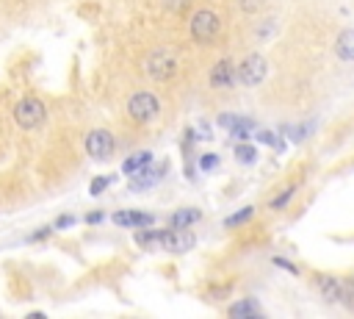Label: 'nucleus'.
<instances>
[{
	"mask_svg": "<svg viewBox=\"0 0 354 319\" xmlns=\"http://www.w3.org/2000/svg\"><path fill=\"white\" fill-rule=\"evenodd\" d=\"M219 31H222V20L214 9H199L191 17V36L199 45H214L219 39Z\"/></svg>",
	"mask_w": 354,
	"mask_h": 319,
	"instance_id": "1",
	"label": "nucleus"
},
{
	"mask_svg": "<svg viewBox=\"0 0 354 319\" xmlns=\"http://www.w3.org/2000/svg\"><path fill=\"white\" fill-rule=\"evenodd\" d=\"M144 70L150 78L155 81H166V78H175L177 75V58L172 50H153L144 61Z\"/></svg>",
	"mask_w": 354,
	"mask_h": 319,
	"instance_id": "2",
	"label": "nucleus"
},
{
	"mask_svg": "<svg viewBox=\"0 0 354 319\" xmlns=\"http://www.w3.org/2000/svg\"><path fill=\"white\" fill-rule=\"evenodd\" d=\"M47 111H45V103L39 97H23L14 108V119L20 128H25V131H34V128H39L45 122Z\"/></svg>",
	"mask_w": 354,
	"mask_h": 319,
	"instance_id": "3",
	"label": "nucleus"
},
{
	"mask_svg": "<svg viewBox=\"0 0 354 319\" xmlns=\"http://www.w3.org/2000/svg\"><path fill=\"white\" fill-rule=\"evenodd\" d=\"M161 111V103L153 92H136L130 100H127V114L136 119V122H150L155 119Z\"/></svg>",
	"mask_w": 354,
	"mask_h": 319,
	"instance_id": "4",
	"label": "nucleus"
},
{
	"mask_svg": "<svg viewBox=\"0 0 354 319\" xmlns=\"http://www.w3.org/2000/svg\"><path fill=\"white\" fill-rule=\"evenodd\" d=\"M114 150H116V139L108 131H103V128H97V131H92L86 137V153L94 161H108L114 156Z\"/></svg>",
	"mask_w": 354,
	"mask_h": 319,
	"instance_id": "5",
	"label": "nucleus"
},
{
	"mask_svg": "<svg viewBox=\"0 0 354 319\" xmlns=\"http://www.w3.org/2000/svg\"><path fill=\"white\" fill-rule=\"evenodd\" d=\"M266 58L260 56V53H249L244 61H241V67H238V81L244 84V86H257V84H263V78H266Z\"/></svg>",
	"mask_w": 354,
	"mask_h": 319,
	"instance_id": "6",
	"label": "nucleus"
},
{
	"mask_svg": "<svg viewBox=\"0 0 354 319\" xmlns=\"http://www.w3.org/2000/svg\"><path fill=\"white\" fill-rule=\"evenodd\" d=\"M194 247V233L188 228H175V231H161V241L158 250H169V252H188Z\"/></svg>",
	"mask_w": 354,
	"mask_h": 319,
	"instance_id": "7",
	"label": "nucleus"
},
{
	"mask_svg": "<svg viewBox=\"0 0 354 319\" xmlns=\"http://www.w3.org/2000/svg\"><path fill=\"white\" fill-rule=\"evenodd\" d=\"M166 172H169V164H147L144 169H138L136 175H130V189H133V191L153 189Z\"/></svg>",
	"mask_w": 354,
	"mask_h": 319,
	"instance_id": "8",
	"label": "nucleus"
},
{
	"mask_svg": "<svg viewBox=\"0 0 354 319\" xmlns=\"http://www.w3.org/2000/svg\"><path fill=\"white\" fill-rule=\"evenodd\" d=\"M219 125L227 128L233 139H246L249 134L257 131V122L249 119V117H241V114H222L219 117Z\"/></svg>",
	"mask_w": 354,
	"mask_h": 319,
	"instance_id": "9",
	"label": "nucleus"
},
{
	"mask_svg": "<svg viewBox=\"0 0 354 319\" xmlns=\"http://www.w3.org/2000/svg\"><path fill=\"white\" fill-rule=\"evenodd\" d=\"M238 81V67L230 61V58H222L214 64V70H210V84L225 89V86H233Z\"/></svg>",
	"mask_w": 354,
	"mask_h": 319,
	"instance_id": "10",
	"label": "nucleus"
},
{
	"mask_svg": "<svg viewBox=\"0 0 354 319\" xmlns=\"http://www.w3.org/2000/svg\"><path fill=\"white\" fill-rule=\"evenodd\" d=\"M316 289L321 292V297L327 303H340V281L332 275H318L316 278Z\"/></svg>",
	"mask_w": 354,
	"mask_h": 319,
	"instance_id": "11",
	"label": "nucleus"
},
{
	"mask_svg": "<svg viewBox=\"0 0 354 319\" xmlns=\"http://www.w3.org/2000/svg\"><path fill=\"white\" fill-rule=\"evenodd\" d=\"M335 53L343 61H354V28H343L338 42H335Z\"/></svg>",
	"mask_w": 354,
	"mask_h": 319,
	"instance_id": "12",
	"label": "nucleus"
},
{
	"mask_svg": "<svg viewBox=\"0 0 354 319\" xmlns=\"http://www.w3.org/2000/svg\"><path fill=\"white\" fill-rule=\"evenodd\" d=\"M147 164H153V153H150V150H141V153H133V156L125 158L122 172H125V175H136L138 169H144Z\"/></svg>",
	"mask_w": 354,
	"mask_h": 319,
	"instance_id": "13",
	"label": "nucleus"
},
{
	"mask_svg": "<svg viewBox=\"0 0 354 319\" xmlns=\"http://www.w3.org/2000/svg\"><path fill=\"white\" fill-rule=\"evenodd\" d=\"M313 131H316V122L313 119L305 122V125H286V128H282V134H286L291 142H305Z\"/></svg>",
	"mask_w": 354,
	"mask_h": 319,
	"instance_id": "14",
	"label": "nucleus"
},
{
	"mask_svg": "<svg viewBox=\"0 0 354 319\" xmlns=\"http://www.w3.org/2000/svg\"><path fill=\"white\" fill-rule=\"evenodd\" d=\"M263 311L257 308V303L255 300H241V303H236V305H230V316L233 319H246V316H260Z\"/></svg>",
	"mask_w": 354,
	"mask_h": 319,
	"instance_id": "15",
	"label": "nucleus"
},
{
	"mask_svg": "<svg viewBox=\"0 0 354 319\" xmlns=\"http://www.w3.org/2000/svg\"><path fill=\"white\" fill-rule=\"evenodd\" d=\"M199 217H202V214H199L197 209H183V211H177V214L172 217V228H188V225H194Z\"/></svg>",
	"mask_w": 354,
	"mask_h": 319,
	"instance_id": "16",
	"label": "nucleus"
},
{
	"mask_svg": "<svg viewBox=\"0 0 354 319\" xmlns=\"http://www.w3.org/2000/svg\"><path fill=\"white\" fill-rule=\"evenodd\" d=\"M340 303H343L349 311H354V278L340 281Z\"/></svg>",
	"mask_w": 354,
	"mask_h": 319,
	"instance_id": "17",
	"label": "nucleus"
},
{
	"mask_svg": "<svg viewBox=\"0 0 354 319\" xmlns=\"http://www.w3.org/2000/svg\"><path fill=\"white\" fill-rule=\"evenodd\" d=\"M255 139L257 142H263V145H268V147H277V150H286V142H282L274 131H257L255 134Z\"/></svg>",
	"mask_w": 354,
	"mask_h": 319,
	"instance_id": "18",
	"label": "nucleus"
},
{
	"mask_svg": "<svg viewBox=\"0 0 354 319\" xmlns=\"http://www.w3.org/2000/svg\"><path fill=\"white\" fill-rule=\"evenodd\" d=\"M236 158H238L241 164H255V161H257V150H255L252 145H238V147H236Z\"/></svg>",
	"mask_w": 354,
	"mask_h": 319,
	"instance_id": "19",
	"label": "nucleus"
},
{
	"mask_svg": "<svg viewBox=\"0 0 354 319\" xmlns=\"http://www.w3.org/2000/svg\"><path fill=\"white\" fill-rule=\"evenodd\" d=\"M252 214H255V209H252V206H246V209H241L238 214H233V217H227V220H225V225H227V228H236V225H244L246 220H252Z\"/></svg>",
	"mask_w": 354,
	"mask_h": 319,
	"instance_id": "20",
	"label": "nucleus"
},
{
	"mask_svg": "<svg viewBox=\"0 0 354 319\" xmlns=\"http://www.w3.org/2000/svg\"><path fill=\"white\" fill-rule=\"evenodd\" d=\"M155 222L153 214H144V211H133L130 214V228H150Z\"/></svg>",
	"mask_w": 354,
	"mask_h": 319,
	"instance_id": "21",
	"label": "nucleus"
},
{
	"mask_svg": "<svg viewBox=\"0 0 354 319\" xmlns=\"http://www.w3.org/2000/svg\"><path fill=\"white\" fill-rule=\"evenodd\" d=\"M294 191H296V186H288L286 191H282V195H277L271 203H268V209H274V211H279V209H286V203L294 198Z\"/></svg>",
	"mask_w": 354,
	"mask_h": 319,
	"instance_id": "22",
	"label": "nucleus"
},
{
	"mask_svg": "<svg viewBox=\"0 0 354 319\" xmlns=\"http://www.w3.org/2000/svg\"><path fill=\"white\" fill-rule=\"evenodd\" d=\"M111 180H114V175H100V178H94V180H92V189H89V191H92V195H100V191H105V189H108V183H111Z\"/></svg>",
	"mask_w": 354,
	"mask_h": 319,
	"instance_id": "23",
	"label": "nucleus"
},
{
	"mask_svg": "<svg viewBox=\"0 0 354 319\" xmlns=\"http://www.w3.org/2000/svg\"><path fill=\"white\" fill-rule=\"evenodd\" d=\"M199 167H202L205 172H207V169H216V167H219V156H216V153H205V156L199 158Z\"/></svg>",
	"mask_w": 354,
	"mask_h": 319,
	"instance_id": "24",
	"label": "nucleus"
},
{
	"mask_svg": "<svg viewBox=\"0 0 354 319\" xmlns=\"http://www.w3.org/2000/svg\"><path fill=\"white\" fill-rule=\"evenodd\" d=\"M78 220L73 217V214H64V217H58L55 220V231H61V228H69V225H75Z\"/></svg>",
	"mask_w": 354,
	"mask_h": 319,
	"instance_id": "25",
	"label": "nucleus"
},
{
	"mask_svg": "<svg viewBox=\"0 0 354 319\" xmlns=\"http://www.w3.org/2000/svg\"><path fill=\"white\" fill-rule=\"evenodd\" d=\"M114 222H116L119 228H130V214H125V211H116V214H114Z\"/></svg>",
	"mask_w": 354,
	"mask_h": 319,
	"instance_id": "26",
	"label": "nucleus"
},
{
	"mask_svg": "<svg viewBox=\"0 0 354 319\" xmlns=\"http://www.w3.org/2000/svg\"><path fill=\"white\" fill-rule=\"evenodd\" d=\"M274 264H277V267H282V270H288L291 275H299V270H296L291 261H286V259H274Z\"/></svg>",
	"mask_w": 354,
	"mask_h": 319,
	"instance_id": "27",
	"label": "nucleus"
},
{
	"mask_svg": "<svg viewBox=\"0 0 354 319\" xmlns=\"http://www.w3.org/2000/svg\"><path fill=\"white\" fill-rule=\"evenodd\" d=\"M50 233H53V228H39L36 233H31V236H28V241H39V239H47Z\"/></svg>",
	"mask_w": 354,
	"mask_h": 319,
	"instance_id": "28",
	"label": "nucleus"
},
{
	"mask_svg": "<svg viewBox=\"0 0 354 319\" xmlns=\"http://www.w3.org/2000/svg\"><path fill=\"white\" fill-rule=\"evenodd\" d=\"M257 6H263V0H241V9L244 12H255Z\"/></svg>",
	"mask_w": 354,
	"mask_h": 319,
	"instance_id": "29",
	"label": "nucleus"
},
{
	"mask_svg": "<svg viewBox=\"0 0 354 319\" xmlns=\"http://www.w3.org/2000/svg\"><path fill=\"white\" fill-rule=\"evenodd\" d=\"M103 220H105V217H103V211H92V214L86 217V222H89V225H97V222H103Z\"/></svg>",
	"mask_w": 354,
	"mask_h": 319,
	"instance_id": "30",
	"label": "nucleus"
}]
</instances>
